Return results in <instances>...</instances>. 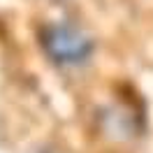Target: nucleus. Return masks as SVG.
Masks as SVG:
<instances>
[{
  "mask_svg": "<svg viewBox=\"0 0 153 153\" xmlns=\"http://www.w3.org/2000/svg\"><path fill=\"white\" fill-rule=\"evenodd\" d=\"M39 47L44 56L60 67H79L88 63L95 42L88 37L84 30L70 23V21H51L39 28Z\"/></svg>",
  "mask_w": 153,
  "mask_h": 153,
  "instance_id": "1",
  "label": "nucleus"
}]
</instances>
